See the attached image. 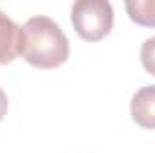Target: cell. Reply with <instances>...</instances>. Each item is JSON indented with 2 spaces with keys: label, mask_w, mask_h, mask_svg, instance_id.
<instances>
[{
  "label": "cell",
  "mask_w": 155,
  "mask_h": 153,
  "mask_svg": "<svg viewBox=\"0 0 155 153\" xmlns=\"http://www.w3.org/2000/svg\"><path fill=\"white\" fill-rule=\"evenodd\" d=\"M24 60L36 69H56L67 61L71 47L61 27L49 16H33L24 27Z\"/></svg>",
  "instance_id": "obj_1"
},
{
  "label": "cell",
  "mask_w": 155,
  "mask_h": 153,
  "mask_svg": "<svg viewBox=\"0 0 155 153\" xmlns=\"http://www.w3.org/2000/svg\"><path fill=\"white\" fill-rule=\"evenodd\" d=\"M24 33L5 13L0 11V65L11 63L22 54Z\"/></svg>",
  "instance_id": "obj_3"
},
{
  "label": "cell",
  "mask_w": 155,
  "mask_h": 153,
  "mask_svg": "<svg viewBox=\"0 0 155 153\" xmlns=\"http://www.w3.org/2000/svg\"><path fill=\"white\" fill-rule=\"evenodd\" d=\"M132 22L143 27H155V0H128L124 4Z\"/></svg>",
  "instance_id": "obj_5"
},
{
  "label": "cell",
  "mask_w": 155,
  "mask_h": 153,
  "mask_svg": "<svg viewBox=\"0 0 155 153\" xmlns=\"http://www.w3.org/2000/svg\"><path fill=\"white\" fill-rule=\"evenodd\" d=\"M141 63L152 76H155V36L148 38L143 43V47H141Z\"/></svg>",
  "instance_id": "obj_6"
},
{
  "label": "cell",
  "mask_w": 155,
  "mask_h": 153,
  "mask_svg": "<svg viewBox=\"0 0 155 153\" xmlns=\"http://www.w3.org/2000/svg\"><path fill=\"white\" fill-rule=\"evenodd\" d=\"M71 18L74 31L87 41L105 38L114 25V9L107 0H78L72 4Z\"/></svg>",
  "instance_id": "obj_2"
},
{
  "label": "cell",
  "mask_w": 155,
  "mask_h": 153,
  "mask_svg": "<svg viewBox=\"0 0 155 153\" xmlns=\"http://www.w3.org/2000/svg\"><path fill=\"white\" fill-rule=\"evenodd\" d=\"M130 114L139 126L146 130H155V85L143 86L134 94L130 103Z\"/></svg>",
  "instance_id": "obj_4"
},
{
  "label": "cell",
  "mask_w": 155,
  "mask_h": 153,
  "mask_svg": "<svg viewBox=\"0 0 155 153\" xmlns=\"http://www.w3.org/2000/svg\"><path fill=\"white\" fill-rule=\"evenodd\" d=\"M5 112H7V96H5V92L0 88V121L4 119Z\"/></svg>",
  "instance_id": "obj_7"
}]
</instances>
